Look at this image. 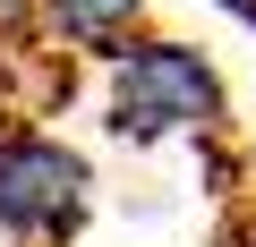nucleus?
<instances>
[{
    "mask_svg": "<svg viewBox=\"0 0 256 247\" xmlns=\"http://www.w3.org/2000/svg\"><path fill=\"white\" fill-rule=\"evenodd\" d=\"M222 9H239V17H256V0H222Z\"/></svg>",
    "mask_w": 256,
    "mask_h": 247,
    "instance_id": "5",
    "label": "nucleus"
},
{
    "mask_svg": "<svg viewBox=\"0 0 256 247\" xmlns=\"http://www.w3.org/2000/svg\"><path fill=\"white\" fill-rule=\"evenodd\" d=\"M34 17H43V0H0V43H18Z\"/></svg>",
    "mask_w": 256,
    "mask_h": 247,
    "instance_id": "4",
    "label": "nucleus"
},
{
    "mask_svg": "<svg viewBox=\"0 0 256 247\" xmlns=\"http://www.w3.org/2000/svg\"><path fill=\"white\" fill-rule=\"evenodd\" d=\"M248 247H256V230H248Z\"/></svg>",
    "mask_w": 256,
    "mask_h": 247,
    "instance_id": "6",
    "label": "nucleus"
},
{
    "mask_svg": "<svg viewBox=\"0 0 256 247\" xmlns=\"http://www.w3.org/2000/svg\"><path fill=\"white\" fill-rule=\"evenodd\" d=\"M86 222V154L60 137H0V230L9 239H68Z\"/></svg>",
    "mask_w": 256,
    "mask_h": 247,
    "instance_id": "2",
    "label": "nucleus"
},
{
    "mask_svg": "<svg viewBox=\"0 0 256 247\" xmlns=\"http://www.w3.org/2000/svg\"><path fill=\"white\" fill-rule=\"evenodd\" d=\"M137 9L146 0H43V26L60 43H86V51H120L137 34Z\"/></svg>",
    "mask_w": 256,
    "mask_h": 247,
    "instance_id": "3",
    "label": "nucleus"
},
{
    "mask_svg": "<svg viewBox=\"0 0 256 247\" xmlns=\"http://www.w3.org/2000/svg\"><path fill=\"white\" fill-rule=\"evenodd\" d=\"M111 119L128 137H205L222 128V77L205 51L171 43V34H146V43H120L111 51Z\"/></svg>",
    "mask_w": 256,
    "mask_h": 247,
    "instance_id": "1",
    "label": "nucleus"
}]
</instances>
